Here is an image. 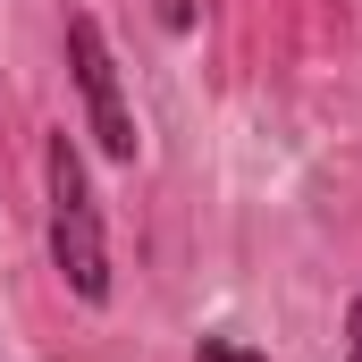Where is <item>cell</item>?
I'll return each mask as SVG.
<instances>
[{
	"instance_id": "5b68a950",
	"label": "cell",
	"mask_w": 362,
	"mask_h": 362,
	"mask_svg": "<svg viewBox=\"0 0 362 362\" xmlns=\"http://www.w3.org/2000/svg\"><path fill=\"white\" fill-rule=\"evenodd\" d=\"M346 362H362V295L346 303Z\"/></svg>"
},
{
	"instance_id": "6da1fadb",
	"label": "cell",
	"mask_w": 362,
	"mask_h": 362,
	"mask_svg": "<svg viewBox=\"0 0 362 362\" xmlns=\"http://www.w3.org/2000/svg\"><path fill=\"white\" fill-rule=\"evenodd\" d=\"M42 185H51V270L68 278L76 303H110V245H101V202H93L85 152L68 127L42 135Z\"/></svg>"
},
{
	"instance_id": "277c9868",
	"label": "cell",
	"mask_w": 362,
	"mask_h": 362,
	"mask_svg": "<svg viewBox=\"0 0 362 362\" xmlns=\"http://www.w3.org/2000/svg\"><path fill=\"white\" fill-rule=\"evenodd\" d=\"M152 17H160V34H194L202 25V0H152Z\"/></svg>"
},
{
	"instance_id": "7a4b0ae2",
	"label": "cell",
	"mask_w": 362,
	"mask_h": 362,
	"mask_svg": "<svg viewBox=\"0 0 362 362\" xmlns=\"http://www.w3.org/2000/svg\"><path fill=\"white\" fill-rule=\"evenodd\" d=\"M68 68H76V93H85V135L127 169L135 160V110H127V85H118V59H110V34H101V17L76 8L68 17Z\"/></svg>"
},
{
	"instance_id": "3957f363",
	"label": "cell",
	"mask_w": 362,
	"mask_h": 362,
	"mask_svg": "<svg viewBox=\"0 0 362 362\" xmlns=\"http://www.w3.org/2000/svg\"><path fill=\"white\" fill-rule=\"evenodd\" d=\"M194 362H270V354H262V346H245V337H202Z\"/></svg>"
}]
</instances>
